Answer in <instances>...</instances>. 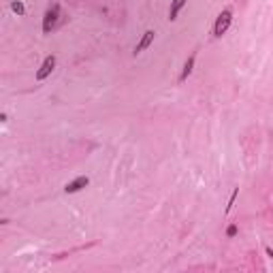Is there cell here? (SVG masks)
Segmentation results:
<instances>
[{"instance_id":"6da1fadb","label":"cell","mask_w":273,"mask_h":273,"mask_svg":"<svg viewBox=\"0 0 273 273\" xmlns=\"http://www.w3.org/2000/svg\"><path fill=\"white\" fill-rule=\"evenodd\" d=\"M231 21H233V9H224L222 13L216 17V23H213V37H222V34H227V30L231 28Z\"/></svg>"},{"instance_id":"7a4b0ae2","label":"cell","mask_w":273,"mask_h":273,"mask_svg":"<svg viewBox=\"0 0 273 273\" xmlns=\"http://www.w3.org/2000/svg\"><path fill=\"white\" fill-rule=\"evenodd\" d=\"M58 17H60V5H52L49 9L45 11V17H43V32L45 34H49L56 28Z\"/></svg>"},{"instance_id":"3957f363","label":"cell","mask_w":273,"mask_h":273,"mask_svg":"<svg viewBox=\"0 0 273 273\" xmlns=\"http://www.w3.org/2000/svg\"><path fill=\"white\" fill-rule=\"evenodd\" d=\"M54 68H56V56H47L45 60H43V64L39 66V70H37V81H45L47 77H49L52 73H54Z\"/></svg>"},{"instance_id":"277c9868","label":"cell","mask_w":273,"mask_h":273,"mask_svg":"<svg viewBox=\"0 0 273 273\" xmlns=\"http://www.w3.org/2000/svg\"><path fill=\"white\" fill-rule=\"evenodd\" d=\"M88 184H90V177L81 175V177H77V180L68 182V184L64 186V192H66V194H75V192H81V190H84Z\"/></svg>"},{"instance_id":"5b68a950","label":"cell","mask_w":273,"mask_h":273,"mask_svg":"<svg viewBox=\"0 0 273 273\" xmlns=\"http://www.w3.org/2000/svg\"><path fill=\"white\" fill-rule=\"evenodd\" d=\"M154 37H156V32L154 30H147V32H143V37H141V41L137 43V47H135V56H139V54H143L147 47L154 43Z\"/></svg>"},{"instance_id":"8992f818","label":"cell","mask_w":273,"mask_h":273,"mask_svg":"<svg viewBox=\"0 0 273 273\" xmlns=\"http://www.w3.org/2000/svg\"><path fill=\"white\" fill-rule=\"evenodd\" d=\"M186 3L188 0H171V9H169V19L171 21L177 19V15H180V11L186 7Z\"/></svg>"},{"instance_id":"52a82bcc","label":"cell","mask_w":273,"mask_h":273,"mask_svg":"<svg viewBox=\"0 0 273 273\" xmlns=\"http://www.w3.org/2000/svg\"><path fill=\"white\" fill-rule=\"evenodd\" d=\"M194 60H196V54H192L186 60V64H184V68H182V75H180V81L184 84V81L190 77V73H192V68H194Z\"/></svg>"},{"instance_id":"ba28073f","label":"cell","mask_w":273,"mask_h":273,"mask_svg":"<svg viewBox=\"0 0 273 273\" xmlns=\"http://www.w3.org/2000/svg\"><path fill=\"white\" fill-rule=\"evenodd\" d=\"M11 11H13V13L15 15H23V13H26V7H23V3H21V0H13V3H11Z\"/></svg>"},{"instance_id":"9c48e42d","label":"cell","mask_w":273,"mask_h":273,"mask_svg":"<svg viewBox=\"0 0 273 273\" xmlns=\"http://www.w3.org/2000/svg\"><path fill=\"white\" fill-rule=\"evenodd\" d=\"M237 194H239V188H235L233 190V194H231V198H229V205H227V213L233 209V205H235V198H237Z\"/></svg>"},{"instance_id":"30bf717a","label":"cell","mask_w":273,"mask_h":273,"mask_svg":"<svg viewBox=\"0 0 273 273\" xmlns=\"http://www.w3.org/2000/svg\"><path fill=\"white\" fill-rule=\"evenodd\" d=\"M237 235V227H235V224H231V227L227 229V237H235Z\"/></svg>"},{"instance_id":"8fae6325","label":"cell","mask_w":273,"mask_h":273,"mask_svg":"<svg viewBox=\"0 0 273 273\" xmlns=\"http://www.w3.org/2000/svg\"><path fill=\"white\" fill-rule=\"evenodd\" d=\"M265 252H267V256L273 260V247H269V245H267V247H265Z\"/></svg>"}]
</instances>
